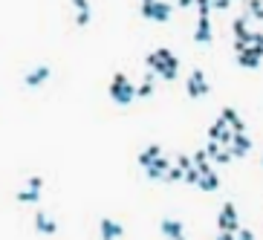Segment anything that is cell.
Returning <instances> with one entry per match:
<instances>
[{
  "label": "cell",
  "mask_w": 263,
  "mask_h": 240,
  "mask_svg": "<svg viewBox=\"0 0 263 240\" xmlns=\"http://www.w3.org/2000/svg\"><path fill=\"white\" fill-rule=\"evenodd\" d=\"M217 229H220V232H231V235H237V232L243 229V226H240V217H237L234 203H223L220 214H217Z\"/></svg>",
  "instance_id": "6da1fadb"
},
{
  "label": "cell",
  "mask_w": 263,
  "mask_h": 240,
  "mask_svg": "<svg viewBox=\"0 0 263 240\" xmlns=\"http://www.w3.org/2000/svg\"><path fill=\"white\" fill-rule=\"evenodd\" d=\"M171 15H174V6L171 3H162V0H156L150 6H142V17L145 20H153V23H168Z\"/></svg>",
  "instance_id": "7a4b0ae2"
},
{
  "label": "cell",
  "mask_w": 263,
  "mask_h": 240,
  "mask_svg": "<svg viewBox=\"0 0 263 240\" xmlns=\"http://www.w3.org/2000/svg\"><path fill=\"white\" fill-rule=\"evenodd\" d=\"M185 93H188L191 99H202V96L211 93V84L205 81L202 69H194V72H191V78H188V84H185Z\"/></svg>",
  "instance_id": "3957f363"
},
{
  "label": "cell",
  "mask_w": 263,
  "mask_h": 240,
  "mask_svg": "<svg viewBox=\"0 0 263 240\" xmlns=\"http://www.w3.org/2000/svg\"><path fill=\"white\" fill-rule=\"evenodd\" d=\"M159 232L165 235V240H180L185 238V226L180 220H174V217H165L162 223H159Z\"/></svg>",
  "instance_id": "277c9868"
},
{
  "label": "cell",
  "mask_w": 263,
  "mask_h": 240,
  "mask_svg": "<svg viewBox=\"0 0 263 240\" xmlns=\"http://www.w3.org/2000/svg\"><path fill=\"white\" fill-rule=\"evenodd\" d=\"M99 229H101V240H119L122 235H125V226L110 220V217H101Z\"/></svg>",
  "instance_id": "5b68a950"
},
{
  "label": "cell",
  "mask_w": 263,
  "mask_h": 240,
  "mask_svg": "<svg viewBox=\"0 0 263 240\" xmlns=\"http://www.w3.org/2000/svg\"><path fill=\"white\" fill-rule=\"evenodd\" d=\"M214 32H211V20L208 17H197V26H194V44H211Z\"/></svg>",
  "instance_id": "8992f818"
},
{
  "label": "cell",
  "mask_w": 263,
  "mask_h": 240,
  "mask_svg": "<svg viewBox=\"0 0 263 240\" xmlns=\"http://www.w3.org/2000/svg\"><path fill=\"white\" fill-rule=\"evenodd\" d=\"M50 75H52V69L47 67V64H41V67H35L32 72H26V75H23V84H26V87H41Z\"/></svg>",
  "instance_id": "52a82bcc"
},
{
  "label": "cell",
  "mask_w": 263,
  "mask_h": 240,
  "mask_svg": "<svg viewBox=\"0 0 263 240\" xmlns=\"http://www.w3.org/2000/svg\"><path fill=\"white\" fill-rule=\"evenodd\" d=\"M171 168H174V165H171V162H168L165 156H156V159L150 162L148 168H145V174H148L150 180H165V174L171 171Z\"/></svg>",
  "instance_id": "ba28073f"
},
{
  "label": "cell",
  "mask_w": 263,
  "mask_h": 240,
  "mask_svg": "<svg viewBox=\"0 0 263 240\" xmlns=\"http://www.w3.org/2000/svg\"><path fill=\"white\" fill-rule=\"evenodd\" d=\"M35 232H41V235H55V232H58V223L52 220L50 214L35 211Z\"/></svg>",
  "instance_id": "9c48e42d"
},
{
  "label": "cell",
  "mask_w": 263,
  "mask_h": 240,
  "mask_svg": "<svg viewBox=\"0 0 263 240\" xmlns=\"http://www.w3.org/2000/svg\"><path fill=\"white\" fill-rule=\"evenodd\" d=\"M229 151H231V156H246L252 151V139L246 133H234V142H231Z\"/></svg>",
  "instance_id": "30bf717a"
},
{
  "label": "cell",
  "mask_w": 263,
  "mask_h": 240,
  "mask_svg": "<svg viewBox=\"0 0 263 240\" xmlns=\"http://www.w3.org/2000/svg\"><path fill=\"white\" fill-rule=\"evenodd\" d=\"M220 116L231 124V130H234V133H246V124H243V119L234 113V107H223V110H220Z\"/></svg>",
  "instance_id": "8fae6325"
},
{
  "label": "cell",
  "mask_w": 263,
  "mask_h": 240,
  "mask_svg": "<svg viewBox=\"0 0 263 240\" xmlns=\"http://www.w3.org/2000/svg\"><path fill=\"white\" fill-rule=\"evenodd\" d=\"M110 99H113L116 104H131L133 99H136V87L128 84V87H122V90H110Z\"/></svg>",
  "instance_id": "7c38bea8"
},
{
  "label": "cell",
  "mask_w": 263,
  "mask_h": 240,
  "mask_svg": "<svg viewBox=\"0 0 263 240\" xmlns=\"http://www.w3.org/2000/svg\"><path fill=\"white\" fill-rule=\"evenodd\" d=\"M237 64H240V67H246V69H258V67H261V58L252 52V47H246L243 52H237Z\"/></svg>",
  "instance_id": "4fadbf2b"
},
{
  "label": "cell",
  "mask_w": 263,
  "mask_h": 240,
  "mask_svg": "<svg viewBox=\"0 0 263 240\" xmlns=\"http://www.w3.org/2000/svg\"><path fill=\"white\" fill-rule=\"evenodd\" d=\"M145 64H148V69H150V72H156V75H162L165 69H168L159 52H148V55H145Z\"/></svg>",
  "instance_id": "5bb4252c"
},
{
  "label": "cell",
  "mask_w": 263,
  "mask_h": 240,
  "mask_svg": "<svg viewBox=\"0 0 263 240\" xmlns=\"http://www.w3.org/2000/svg\"><path fill=\"white\" fill-rule=\"evenodd\" d=\"M156 156H162V148H159V145H148V148L139 154V165H142V168H148Z\"/></svg>",
  "instance_id": "9a60e30c"
},
{
  "label": "cell",
  "mask_w": 263,
  "mask_h": 240,
  "mask_svg": "<svg viewBox=\"0 0 263 240\" xmlns=\"http://www.w3.org/2000/svg\"><path fill=\"white\" fill-rule=\"evenodd\" d=\"M72 6L78 9V15H75V23H78V26H87V23H90V3H87V0H75Z\"/></svg>",
  "instance_id": "2e32d148"
},
{
  "label": "cell",
  "mask_w": 263,
  "mask_h": 240,
  "mask_svg": "<svg viewBox=\"0 0 263 240\" xmlns=\"http://www.w3.org/2000/svg\"><path fill=\"white\" fill-rule=\"evenodd\" d=\"M199 188H202V191H217V188H220V177H217V171L199 177Z\"/></svg>",
  "instance_id": "e0dca14e"
},
{
  "label": "cell",
  "mask_w": 263,
  "mask_h": 240,
  "mask_svg": "<svg viewBox=\"0 0 263 240\" xmlns=\"http://www.w3.org/2000/svg\"><path fill=\"white\" fill-rule=\"evenodd\" d=\"M136 96H139V99H148V96H153V72H148V75H145V81L136 87Z\"/></svg>",
  "instance_id": "ac0fdd59"
},
{
  "label": "cell",
  "mask_w": 263,
  "mask_h": 240,
  "mask_svg": "<svg viewBox=\"0 0 263 240\" xmlns=\"http://www.w3.org/2000/svg\"><path fill=\"white\" fill-rule=\"evenodd\" d=\"M156 52L162 55L165 67H171V69H180V58H177V55H174V52H171V50H165V47H162V50H156Z\"/></svg>",
  "instance_id": "d6986e66"
},
{
  "label": "cell",
  "mask_w": 263,
  "mask_h": 240,
  "mask_svg": "<svg viewBox=\"0 0 263 240\" xmlns=\"http://www.w3.org/2000/svg\"><path fill=\"white\" fill-rule=\"evenodd\" d=\"M38 200H41V191L35 188H23L17 194V203H38Z\"/></svg>",
  "instance_id": "ffe728a7"
},
{
  "label": "cell",
  "mask_w": 263,
  "mask_h": 240,
  "mask_svg": "<svg viewBox=\"0 0 263 240\" xmlns=\"http://www.w3.org/2000/svg\"><path fill=\"white\" fill-rule=\"evenodd\" d=\"M246 6H249L246 12L255 17V20H263V0H249Z\"/></svg>",
  "instance_id": "44dd1931"
},
{
  "label": "cell",
  "mask_w": 263,
  "mask_h": 240,
  "mask_svg": "<svg viewBox=\"0 0 263 240\" xmlns=\"http://www.w3.org/2000/svg\"><path fill=\"white\" fill-rule=\"evenodd\" d=\"M205 154H208V159H211V162H217V159H220V154H223V148H220V142H208V145H205Z\"/></svg>",
  "instance_id": "7402d4cb"
},
{
  "label": "cell",
  "mask_w": 263,
  "mask_h": 240,
  "mask_svg": "<svg viewBox=\"0 0 263 240\" xmlns=\"http://www.w3.org/2000/svg\"><path fill=\"white\" fill-rule=\"evenodd\" d=\"M177 180H185V171H182L180 165H174L171 171L165 174V182H177Z\"/></svg>",
  "instance_id": "603a6c76"
},
{
  "label": "cell",
  "mask_w": 263,
  "mask_h": 240,
  "mask_svg": "<svg viewBox=\"0 0 263 240\" xmlns=\"http://www.w3.org/2000/svg\"><path fill=\"white\" fill-rule=\"evenodd\" d=\"M131 81H128V75L125 72H116L113 75V81H110V90H122V87H128Z\"/></svg>",
  "instance_id": "cb8c5ba5"
},
{
  "label": "cell",
  "mask_w": 263,
  "mask_h": 240,
  "mask_svg": "<svg viewBox=\"0 0 263 240\" xmlns=\"http://www.w3.org/2000/svg\"><path fill=\"white\" fill-rule=\"evenodd\" d=\"M217 142H220V145H226V151H229L231 142H234V130H231V127H226V130L220 133V139H217Z\"/></svg>",
  "instance_id": "d4e9b609"
},
{
  "label": "cell",
  "mask_w": 263,
  "mask_h": 240,
  "mask_svg": "<svg viewBox=\"0 0 263 240\" xmlns=\"http://www.w3.org/2000/svg\"><path fill=\"white\" fill-rule=\"evenodd\" d=\"M177 165H180L182 171H191V168H197V165H194V159H191V156H185V154L177 156Z\"/></svg>",
  "instance_id": "484cf974"
},
{
  "label": "cell",
  "mask_w": 263,
  "mask_h": 240,
  "mask_svg": "<svg viewBox=\"0 0 263 240\" xmlns=\"http://www.w3.org/2000/svg\"><path fill=\"white\" fill-rule=\"evenodd\" d=\"M191 159H194V165H205V162H211V159H208V154H205V148H199V151H194V156H191Z\"/></svg>",
  "instance_id": "4316f807"
},
{
  "label": "cell",
  "mask_w": 263,
  "mask_h": 240,
  "mask_svg": "<svg viewBox=\"0 0 263 240\" xmlns=\"http://www.w3.org/2000/svg\"><path fill=\"white\" fill-rule=\"evenodd\" d=\"M197 12L199 17H208L211 15V0H197Z\"/></svg>",
  "instance_id": "83f0119b"
},
{
  "label": "cell",
  "mask_w": 263,
  "mask_h": 240,
  "mask_svg": "<svg viewBox=\"0 0 263 240\" xmlns=\"http://www.w3.org/2000/svg\"><path fill=\"white\" fill-rule=\"evenodd\" d=\"M199 177H202V174H199L197 168H191V171H185V182H188V185H199Z\"/></svg>",
  "instance_id": "f1b7e54d"
},
{
  "label": "cell",
  "mask_w": 263,
  "mask_h": 240,
  "mask_svg": "<svg viewBox=\"0 0 263 240\" xmlns=\"http://www.w3.org/2000/svg\"><path fill=\"white\" fill-rule=\"evenodd\" d=\"M29 188L41 191V188H44V177H29Z\"/></svg>",
  "instance_id": "f546056e"
},
{
  "label": "cell",
  "mask_w": 263,
  "mask_h": 240,
  "mask_svg": "<svg viewBox=\"0 0 263 240\" xmlns=\"http://www.w3.org/2000/svg\"><path fill=\"white\" fill-rule=\"evenodd\" d=\"M229 6H231V0H211V9H220V12L229 9Z\"/></svg>",
  "instance_id": "4dcf8cb0"
},
{
  "label": "cell",
  "mask_w": 263,
  "mask_h": 240,
  "mask_svg": "<svg viewBox=\"0 0 263 240\" xmlns=\"http://www.w3.org/2000/svg\"><path fill=\"white\" fill-rule=\"evenodd\" d=\"M231 159H234V156H231V151H226V148H223V154H220V159H217V165H226V162H231Z\"/></svg>",
  "instance_id": "1f68e13d"
},
{
  "label": "cell",
  "mask_w": 263,
  "mask_h": 240,
  "mask_svg": "<svg viewBox=\"0 0 263 240\" xmlns=\"http://www.w3.org/2000/svg\"><path fill=\"white\" fill-rule=\"evenodd\" d=\"M177 72H180V69H171V67H168L159 78H165V81H174V78H177Z\"/></svg>",
  "instance_id": "d6a6232c"
},
{
  "label": "cell",
  "mask_w": 263,
  "mask_h": 240,
  "mask_svg": "<svg viewBox=\"0 0 263 240\" xmlns=\"http://www.w3.org/2000/svg\"><path fill=\"white\" fill-rule=\"evenodd\" d=\"M237 240H255L252 229H240V232H237Z\"/></svg>",
  "instance_id": "836d02e7"
},
{
  "label": "cell",
  "mask_w": 263,
  "mask_h": 240,
  "mask_svg": "<svg viewBox=\"0 0 263 240\" xmlns=\"http://www.w3.org/2000/svg\"><path fill=\"white\" fill-rule=\"evenodd\" d=\"M197 171L202 174V177H205V174H214V168H211V162H205V165H199Z\"/></svg>",
  "instance_id": "e575fe53"
},
{
  "label": "cell",
  "mask_w": 263,
  "mask_h": 240,
  "mask_svg": "<svg viewBox=\"0 0 263 240\" xmlns=\"http://www.w3.org/2000/svg\"><path fill=\"white\" fill-rule=\"evenodd\" d=\"M180 9H188V6H197V0H177Z\"/></svg>",
  "instance_id": "d590c367"
},
{
  "label": "cell",
  "mask_w": 263,
  "mask_h": 240,
  "mask_svg": "<svg viewBox=\"0 0 263 240\" xmlns=\"http://www.w3.org/2000/svg\"><path fill=\"white\" fill-rule=\"evenodd\" d=\"M217 240H237V235H231V232H220Z\"/></svg>",
  "instance_id": "8d00e7d4"
},
{
  "label": "cell",
  "mask_w": 263,
  "mask_h": 240,
  "mask_svg": "<svg viewBox=\"0 0 263 240\" xmlns=\"http://www.w3.org/2000/svg\"><path fill=\"white\" fill-rule=\"evenodd\" d=\"M252 52H255L258 58H263V47H252Z\"/></svg>",
  "instance_id": "74e56055"
},
{
  "label": "cell",
  "mask_w": 263,
  "mask_h": 240,
  "mask_svg": "<svg viewBox=\"0 0 263 240\" xmlns=\"http://www.w3.org/2000/svg\"><path fill=\"white\" fill-rule=\"evenodd\" d=\"M150 3H156V0H142V6H150Z\"/></svg>",
  "instance_id": "f35d334b"
},
{
  "label": "cell",
  "mask_w": 263,
  "mask_h": 240,
  "mask_svg": "<svg viewBox=\"0 0 263 240\" xmlns=\"http://www.w3.org/2000/svg\"><path fill=\"white\" fill-rule=\"evenodd\" d=\"M261 165H263V156H261Z\"/></svg>",
  "instance_id": "ab89813d"
},
{
  "label": "cell",
  "mask_w": 263,
  "mask_h": 240,
  "mask_svg": "<svg viewBox=\"0 0 263 240\" xmlns=\"http://www.w3.org/2000/svg\"><path fill=\"white\" fill-rule=\"evenodd\" d=\"M180 240H185V238H180Z\"/></svg>",
  "instance_id": "60d3db41"
},
{
  "label": "cell",
  "mask_w": 263,
  "mask_h": 240,
  "mask_svg": "<svg viewBox=\"0 0 263 240\" xmlns=\"http://www.w3.org/2000/svg\"><path fill=\"white\" fill-rule=\"evenodd\" d=\"M72 3H75V0H72Z\"/></svg>",
  "instance_id": "b9f144b4"
}]
</instances>
